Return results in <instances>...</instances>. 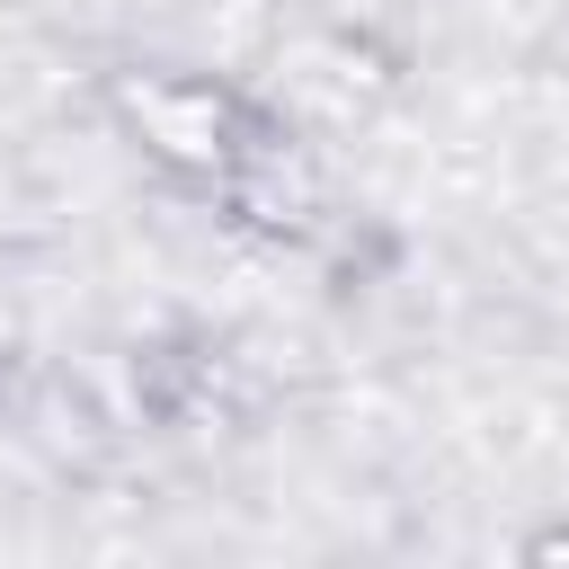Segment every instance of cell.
Returning <instances> with one entry per match:
<instances>
[{"mask_svg": "<svg viewBox=\"0 0 569 569\" xmlns=\"http://www.w3.org/2000/svg\"><path fill=\"white\" fill-rule=\"evenodd\" d=\"M533 560H569V525H560V533H542V542H533Z\"/></svg>", "mask_w": 569, "mask_h": 569, "instance_id": "7a4b0ae2", "label": "cell"}, {"mask_svg": "<svg viewBox=\"0 0 569 569\" xmlns=\"http://www.w3.org/2000/svg\"><path fill=\"white\" fill-rule=\"evenodd\" d=\"M116 116L142 133L151 160L196 169V178H231L240 151H249V116H240V98L213 89V80H178V71H142V80H133V71H124V80H116Z\"/></svg>", "mask_w": 569, "mask_h": 569, "instance_id": "6da1fadb", "label": "cell"}]
</instances>
